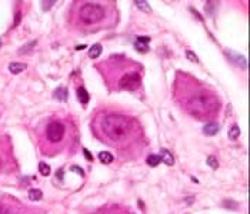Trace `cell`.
<instances>
[{"instance_id": "1", "label": "cell", "mask_w": 250, "mask_h": 214, "mask_svg": "<svg viewBox=\"0 0 250 214\" xmlns=\"http://www.w3.org/2000/svg\"><path fill=\"white\" fill-rule=\"evenodd\" d=\"M130 119L120 114H109L103 119L102 128L106 136L112 140H123L130 134L132 130Z\"/></svg>"}, {"instance_id": "2", "label": "cell", "mask_w": 250, "mask_h": 214, "mask_svg": "<svg viewBox=\"0 0 250 214\" xmlns=\"http://www.w3.org/2000/svg\"><path fill=\"white\" fill-rule=\"evenodd\" d=\"M213 99L215 97L206 96V94H200V96L191 97V100L189 101L187 104L189 111L193 116H199V117H203L204 114H209L216 107V104H210V100H213Z\"/></svg>"}, {"instance_id": "3", "label": "cell", "mask_w": 250, "mask_h": 214, "mask_svg": "<svg viewBox=\"0 0 250 214\" xmlns=\"http://www.w3.org/2000/svg\"><path fill=\"white\" fill-rule=\"evenodd\" d=\"M105 7H102L100 4L86 3L80 7V20L87 26L99 23L100 20L105 19Z\"/></svg>"}, {"instance_id": "4", "label": "cell", "mask_w": 250, "mask_h": 214, "mask_svg": "<svg viewBox=\"0 0 250 214\" xmlns=\"http://www.w3.org/2000/svg\"><path fill=\"white\" fill-rule=\"evenodd\" d=\"M64 136V126L60 121H51L50 124L47 126V139L53 143L60 141Z\"/></svg>"}, {"instance_id": "5", "label": "cell", "mask_w": 250, "mask_h": 214, "mask_svg": "<svg viewBox=\"0 0 250 214\" xmlns=\"http://www.w3.org/2000/svg\"><path fill=\"white\" fill-rule=\"evenodd\" d=\"M139 86H140V77H139V74L137 73H129L126 74V76H123L120 80V87L125 90H130V91H133V90L139 89Z\"/></svg>"}, {"instance_id": "6", "label": "cell", "mask_w": 250, "mask_h": 214, "mask_svg": "<svg viewBox=\"0 0 250 214\" xmlns=\"http://www.w3.org/2000/svg\"><path fill=\"white\" fill-rule=\"evenodd\" d=\"M219 130H220L219 123H215V121L207 123V124L203 127V133L206 134V136H215V134L219 133Z\"/></svg>"}, {"instance_id": "7", "label": "cell", "mask_w": 250, "mask_h": 214, "mask_svg": "<svg viewBox=\"0 0 250 214\" xmlns=\"http://www.w3.org/2000/svg\"><path fill=\"white\" fill-rule=\"evenodd\" d=\"M26 69H27V64H26V63L13 62L9 64V70H10V73H13V74H19L23 70H26Z\"/></svg>"}, {"instance_id": "8", "label": "cell", "mask_w": 250, "mask_h": 214, "mask_svg": "<svg viewBox=\"0 0 250 214\" xmlns=\"http://www.w3.org/2000/svg\"><path fill=\"white\" fill-rule=\"evenodd\" d=\"M160 159L162 161H163L164 164H167V166H173L174 164V159H173V154L170 151H169L167 148H162L160 150Z\"/></svg>"}, {"instance_id": "9", "label": "cell", "mask_w": 250, "mask_h": 214, "mask_svg": "<svg viewBox=\"0 0 250 214\" xmlns=\"http://www.w3.org/2000/svg\"><path fill=\"white\" fill-rule=\"evenodd\" d=\"M77 99L82 101V104H87V103H89L90 96L84 87H79L77 89Z\"/></svg>"}, {"instance_id": "10", "label": "cell", "mask_w": 250, "mask_h": 214, "mask_svg": "<svg viewBox=\"0 0 250 214\" xmlns=\"http://www.w3.org/2000/svg\"><path fill=\"white\" fill-rule=\"evenodd\" d=\"M102 50H103V47L102 44H93V46L90 47V50H89V56L90 57H93V59H97L99 56L102 55Z\"/></svg>"}, {"instance_id": "11", "label": "cell", "mask_w": 250, "mask_h": 214, "mask_svg": "<svg viewBox=\"0 0 250 214\" xmlns=\"http://www.w3.org/2000/svg\"><path fill=\"white\" fill-rule=\"evenodd\" d=\"M42 197H43V193L39 188H31V190H29V199L31 201H39V200H42Z\"/></svg>"}, {"instance_id": "12", "label": "cell", "mask_w": 250, "mask_h": 214, "mask_svg": "<svg viewBox=\"0 0 250 214\" xmlns=\"http://www.w3.org/2000/svg\"><path fill=\"white\" fill-rule=\"evenodd\" d=\"M229 56H230V57H235V59H230L232 62H236L240 67L246 69V60H244V57H243V56L236 55V53H233V51H230V53H229Z\"/></svg>"}, {"instance_id": "13", "label": "cell", "mask_w": 250, "mask_h": 214, "mask_svg": "<svg viewBox=\"0 0 250 214\" xmlns=\"http://www.w3.org/2000/svg\"><path fill=\"white\" fill-rule=\"evenodd\" d=\"M55 97L60 101H66L67 100V89L66 87H59L55 91Z\"/></svg>"}, {"instance_id": "14", "label": "cell", "mask_w": 250, "mask_h": 214, "mask_svg": "<svg viewBox=\"0 0 250 214\" xmlns=\"http://www.w3.org/2000/svg\"><path fill=\"white\" fill-rule=\"evenodd\" d=\"M136 6L139 7V10H141L143 13H152V7H150V4H149L146 0H137Z\"/></svg>"}, {"instance_id": "15", "label": "cell", "mask_w": 250, "mask_h": 214, "mask_svg": "<svg viewBox=\"0 0 250 214\" xmlns=\"http://www.w3.org/2000/svg\"><path fill=\"white\" fill-rule=\"evenodd\" d=\"M99 160L105 164H110L113 161V156H112L109 151H100L99 153Z\"/></svg>"}, {"instance_id": "16", "label": "cell", "mask_w": 250, "mask_h": 214, "mask_svg": "<svg viewBox=\"0 0 250 214\" xmlns=\"http://www.w3.org/2000/svg\"><path fill=\"white\" fill-rule=\"evenodd\" d=\"M162 161L160 156H157V154H150V156L147 157V164L150 166V167H156V166H159V163Z\"/></svg>"}, {"instance_id": "17", "label": "cell", "mask_w": 250, "mask_h": 214, "mask_svg": "<svg viewBox=\"0 0 250 214\" xmlns=\"http://www.w3.org/2000/svg\"><path fill=\"white\" fill-rule=\"evenodd\" d=\"M239 136H240V128H239L237 124H233L230 127V130H229V139L230 140H236Z\"/></svg>"}, {"instance_id": "18", "label": "cell", "mask_w": 250, "mask_h": 214, "mask_svg": "<svg viewBox=\"0 0 250 214\" xmlns=\"http://www.w3.org/2000/svg\"><path fill=\"white\" fill-rule=\"evenodd\" d=\"M39 171L42 173V176H49L50 174V166L47 163H39Z\"/></svg>"}, {"instance_id": "19", "label": "cell", "mask_w": 250, "mask_h": 214, "mask_svg": "<svg viewBox=\"0 0 250 214\" xmlns=\"http://www.w3.org/2000/svg\"><path fill=\"white\" fill-rule=\"evenodd\" d=\"M207 164H209L213 170H216V168L219 167V161H217V159H216L215 156H209V157H207Z\"/></svg>"}, {"instance_id": "20", "label": "cell", "mask_w": 250, "mask_h": 214, "mask_svg": "<svg viewBox=\"0 0 250 214\" xmlns=\"http://www.w3.org/2000/svg\"><path fill=\"white\" fill-rule=\"evenodd\" d=\"M33 46H36V42H30V43H27L26 46H23V47H22V49L19 50V55H24V53L30 51L31 49H33Z\"/></svg>"}, {"instance_id": "21", "label": "cell", "mask_w": 250, "mask_h": 214, "mask_svg": "<svg viewBox=\"0 0 250 214\" xmlns=\"http://www.w3.org/2000/svg\"><path fill=\"white\" fill-rule=\"evenodd\" d=\"M186 57L190 60V62H193V63H197L199 62V59H197V56L193 53V51H190V50H187L186 51Z\"/></svg>"}, {"instance_id": "22", "label": "cell", "mask_w": 250, "mask_h": 214, "mask_svg": "<svg viewBox=\"0 0 250 214\" xmlns=\"http://www.w3.org/2000/svg\"><path fill=\"white\" fill-rule=\"evenodd\" d=\"M150 42V37L149 36H139L137 37V43H141V44H147Z\"/></svg>"}, {"instance_id": "23", "label": "cell", "mask_w": 250, "mask_h": 214, "mask_svg": "<svg viewBox=\"0 0 250 214\" xmlns=\"http://www.w3.org/2000/svg\"><path fill=\"white\" fill-rule=\"evenodd\" d=\"M134 46H136V49H137L139 51H141V53H146V51L149 50L147 46H146V44H141V43H137V42H136V44H134Z\"/></svg>"}, {"instance_id": "24", "label": "cell", "mask_w": 250, "mask_h": 214, "mask_svg": "<svg viewBox=\"0 0 250 214\" xmlns=\"http://www.w3.org/2000/svg\"><path fill=\"white\" fill-rule=\"evenodd\" d=\"M53 4H55V0H50L49 3L43 2V3H42V7H43V10H49V9H50L51 6H53Z\"/></svg>"}, {"instance_id": "25", "label": "cell", "mask_w": 250, "mask_h": 214, "mask_svg": "<svg viewBox=\"0 0 250 214\" xmlns=\"http://www.w3.org/2000/svg\"><path fill=\"white\" fill-rule=\"evenodd\" d=\"M70 170H72V171H76V173H77V174H80V176H83V174H84V171H83V168H80V167H79V166H72V167H70Z\"/></svg>"}, {"instance_id": "26", "label": "cell", "mask_w": 250, "mask_h": 214, "mask_svg": "<svg viewBox=\"0 0 250 214\" xmlns=\"http://www.w3.org/2000/svg\"><path fill=\"white\" fill-rule=\"evenodd\" d=\"M83 154H84V157H86L89 161H93V156L89 153V150H86V148H83Z\"/></svg>"}, {"instance_id": "27", "label": "cell", "mask_w": 250, "mask_h": 214, "mask_svg": "<svg viewBox=\"0 0 250 214\" xmlns=\"http://www.w3.org/2000/svg\"><path fill=\"white\" fill-rule=\"evenodd\" d=\"M19 22H20V12H17L16 13V20H14V24H13V26H17Z\"/></svg>"}, {"instance_id": "28", "label": "cell", "mask_w": 250, "mask_h": 214, "mask_svg": "<svg viewBox=\"0 0 250 214\" xmlns=\"http://www.w3.org/2000/svg\"><path fill=\"white\" fill-rule=\"evenodd\" d=\"M84 47H86L84 44H79V46H76V50H83Z\"/></svg>"}, {"instance_id": "29", "label": "cell", "mask_w": 250, "mask_h": 214, "mask_svg": "<svg viewBox=\"0 0 250 214\" xmlns=\"http://www.w3.org/2000/svg\"><path fill=\"white\" fill-rule=\"evenodd\" d=\"M0 170H2V161H0Z\"/></svg>"}, {"instance_id": "30", "label": "cell", "mask_w": 250, "mask_h": 214, "mask_svg": "<svg viewBox=\"0 0 250 214\" xmlns=\"http://www.w3.org/2000/svg\"><path fill=\"white\" fill-rule=\"evenodd\" d=\"M0 43H2V42H0Z\"/></svg>"}]
</instances>
